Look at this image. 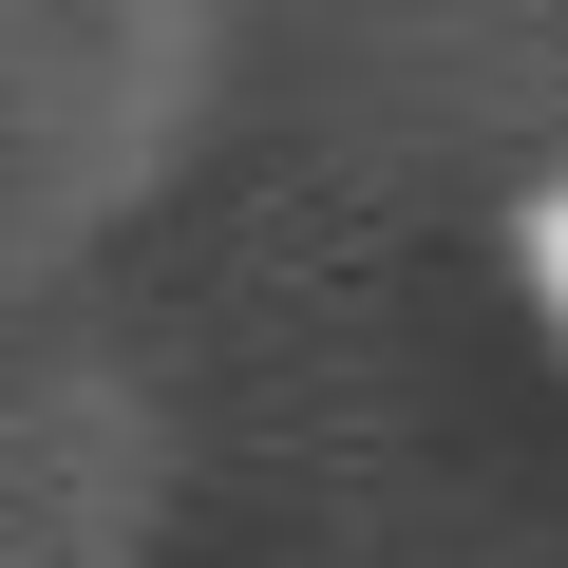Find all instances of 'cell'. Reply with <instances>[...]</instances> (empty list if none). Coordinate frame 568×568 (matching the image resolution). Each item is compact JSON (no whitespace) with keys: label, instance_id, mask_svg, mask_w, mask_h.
I'll return each instance as SVG.
<instances>
[{"label":"cell","instance_id":"cell-1","mask_svg":"<svg viewBox=\"0 0 568 568\" xmlns=\"http://www.w3.org/2000/svg\"><path fill=\"white\" fill-rule=\"evenodd\" d=\"M530 304H549V323H568V190H549V209H530Z\"/></svg>","mask_w":568,"mask_h":568}]
</instances>
